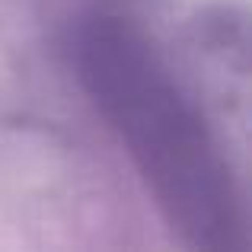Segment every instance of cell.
Segmentation results:
<instances>
[{
    "instance_id": "6da1fadb",
    "label": "cell",
    "mask_w": 252,
    "mask_h": 252,
    "mask_svg": "<svg viewBox=\"0 0 252 252\" xmlns=\"http://www.w3.org/2000/svg\"><path fill=\"white\" fill-rule=\"evenodd\" d=\"M74 64L185 246L246 249L243 198L220 141L141 23L118 10L86 13L74 32Z\"/></svg>"
}]
</instances>
